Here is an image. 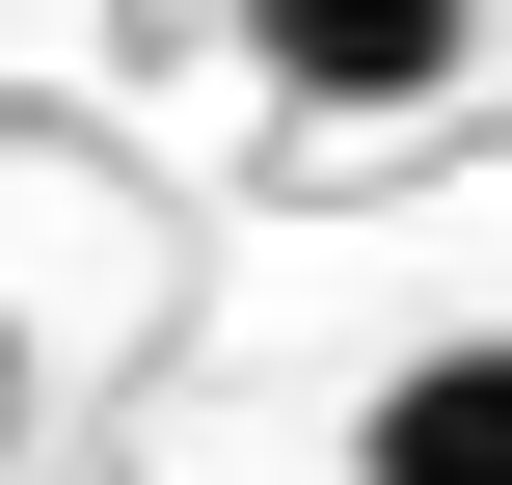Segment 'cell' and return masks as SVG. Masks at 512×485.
<instances>
[{"mask_svg":"<svg viewBox=\"0 0 512 485\" xmlns=\"http://www.w3.org/2000/svg\"><path fill=\"white\" fill-rule=\"evenodd\" d=\"M216 27H243L297 108H432V81L486 54V0H216Z\"/></svg>","mask_w":512,"mask_h":485,"instance_id":"cell-1","label":"cell"},{"mask_svg":"<svg viewBox=\"0 0 512 485\" xmlns=\"http://www.w3.org/2000/svg\"><path fill=\"white\" fill-rule=\"evenodd\" d=\"M351 485H512V324H459V351H405V378L351 405Z\"/></svg>","mask_w":512,"mask_h":485,"instance_id":"cell-2","label":"cell"}]
</instances>
